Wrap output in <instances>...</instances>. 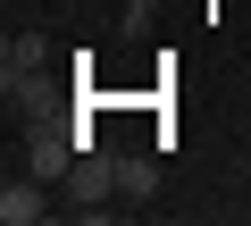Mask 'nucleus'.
I'll use <instances>...</instances> for the list:
<instances>
[{"mask_svg": "<svg viewBox=\"0 0 251 226\" xmlns=\"http://www.w3.org/2000/svg\"><path fill=\"white\" fill-rule=\"evenodd\" d=\"M0 218H9V226H34V218H50V193H42V176H34V168L0 184Z\"/></svg>", "mask_w": 251, "mask_h": 226, "instance_id": "4", "label": "nucleus"}, {"mask_svg": "<svg viewBox=\"0 0 251 226\" xmlns=\"http://www.w3.org/2000/svg\"><path fill=\"white\" fill-rule=\"evenodd\" d=\"M117 193H126V201H151V193H159V168H151V159H117Z\"/></svg>", "mask_w": 251, "mask_h": 226, "instance_id": "5", "label": "nucleus"}, {"mask_svg": "<svg viewBox=\"0 0 251 226\" xmlns=\"http://www.w3.org/2000/svg\"><path fill=\"white\" fill-rule=\"evenodd\" d=\"M75 159H84V134H75V126H59V118H34V126H25V168H34L42 184L67 176Z\"/></svg>", "mask_w": 251, "mask_h": 226, "instance_id": "3", "label": "nucleus"}, {"mask_svg": "<svg viewBox=\"0 0 251 226\" xmlns=\"http://www.w3.org/2000/svg\"><path fill=\"white\" fill-rule=\"evenodd\" d=\"M42 67H50V42L42 34H9V50H0V92L42 109Z\"/></svg>", "mask_w": 251, "mask_h": 226, "instance_id": "2", "label": "nucleus"}, {"mask_svg": "<svg viewBox=\"0 0 251 226\" xmlns=\"http://www.w3.org/2000/svg\"><path fill=\"white\" fill-rule=\"evenodd\" d=\"M109 193H117V159L84 143V159L67 168V209H75V218H109V209H117Z\"/></svg>", "mask_w": 251, "mask_h": 226, "instance_id": "1", "label": "nucleus"}]
</instances>
